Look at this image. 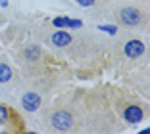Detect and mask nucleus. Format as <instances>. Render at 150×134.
Segmentation results:
<instances>
[{
	"label": "nucleus",
	"instance_id": "obj_2",
	"mask_svg": "<svg viewBox=\"0 0 150 134\" xmlns=\"http://www.w3.org/2000/svg\"><path fill=\"white\" fill-rule=\"evenodd\" d=\"M96 10L102 18L112 21L115 27L144 31L150 23L148 6L141 0H106Z\"/></svg>",
	"mask_w": 150,
	"mask_h": 134
},
{
	"label": "nucleus",
	"instance_id": "obj_9",
	"mask_svg": "<svg viewBox=\"0 0 150 134\" xmlns=\"http://www.w3.org/2000/svg\"><path fill=\"white\" fill-rule=\"evenodd\" d=\"M8 121H10V109L6 105H0V125H4Z\"/></svg>",
	"mask_w": 150,
	"mask_h": 134
},
{
	"label": "nucleus",
	"instance_id": "obj_5",
	"mask_svg": "<svg viewBox=\"0 0 150 134\" xmlns=\"http://www.w3.org/2000/svg\"><path fill=\"white\" fill-rule=\"evenodd\" d=\"M19 105L23 107L25 113H37L42 109V94L37 88H29L23 90L19 96Z\"/></svg>",
	"mask_w": 150,
	"mask_h": 134
},
{
	"label": "nucleus",
	"instance_id": "obj_7",
	"mask_svg": "<svg viewBox=\"0 0 150 134\" xmlns=\"http://www.w3.org/2000/svg\"><path fill=\"white\" fill-rule=\"evenodd\" d=\"M73 40V35L67 31H52L46 36V44H50L52 48H67Z\"/></svg>",
	"mask_w": 150,
	"mask_h": 134
},
{
	"label": "nucleus",
	"instance_id": "obj_1",
	"mask_svg": "<svg viewBox=\"0 0 150 134\" xmlns=\"http://www.w3.org/2000/svg\"><path fill=\"white\" fill-rule=\"evenodd\" d=\"M44 125L56 132H77L85 125V104L77 96H62L44 111Z\"/></svg>",
	"mask_w": 150,
	"mask_h": 134
},
{
	"label": "nucleus",
	"instance_id": "obj_8",
	"mask_svg": "<svg viewBox=\"0 0 150 134\" xmlns=\"http://www.w3.org/2000/svg\"><path fill=\"white\" fill-rule=\"evenodd\" d=\"M75 4H79L81 8H100L106 0H73Z\"/></svg>",
	"mask_w": 150,
	"mask_h": 134
},
{
	"label": "nucleus",
	"instance_id": "obj_4",
	"mask_svg": "<svg viewBox=\"0 0 150 134\" xmlns=\"http://www.w3.org/2000/svg\"><path fill=\"white\" fill-rule=\"evenodd\" d=\"M114 107H115V113L121 117V121L127 123V125H137V123L144 121V117H146V109L139 102H135V100L127 98L123 94L115 96Z\"/></svg>",
	"mask_w": 150,
	"mask_h": 134
},
{
	"label": "nucleus",
	"instance_id": "obj_6",
	"mask_svg": "<svg viewBox=\"0 0 150 134\" xmlns=\"http://www.w3.org/2000/svg\"><path fill=\"white\" fill-rule=\"evenodd\" d=\"M19 84V75L18 71L12 67V63L8 61L6 56H0V86H18Z\"/></svg>",
	"mask_w": 150,
	"mask_h": 134
},
{
	"label": "nucleus",
	"instance_id": "obj_3",
	"mask_svg": "<svg viewBox=\"0 0 150 134\" xmlns=\"http://www.w3.org/2000/svg\"><path fill=\"white\" fill-rule=\"evenodd\" d=\"M146 44L131 33H121L119 39L112 44V58L117 65H129L144 58Z\"/></svg>",
	"mask_w": 150,
	"mask_h": 134
}]
</instances>
